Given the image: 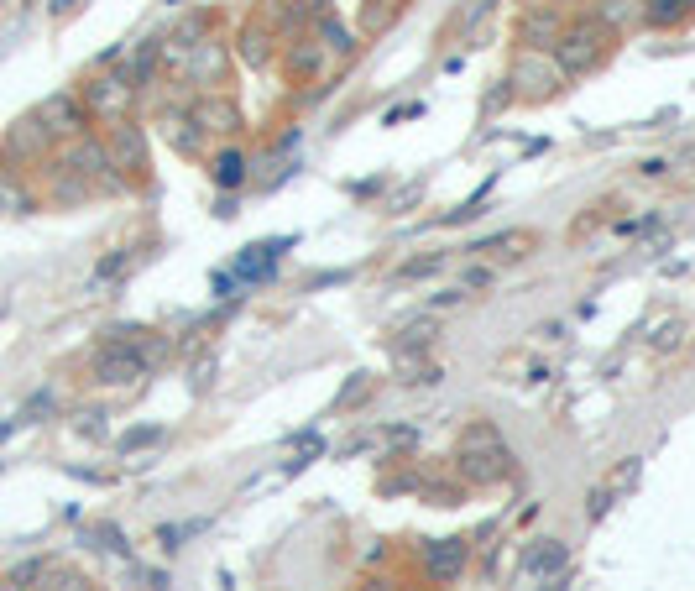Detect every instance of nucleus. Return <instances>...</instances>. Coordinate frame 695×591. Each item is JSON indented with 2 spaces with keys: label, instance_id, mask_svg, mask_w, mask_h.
Returning <instances> with one entry per match:
<instances>
[{
  "label": "nucleus",
  "instance_id": "f257e3e1",
  "mask_svg": "<svg viewBox=\"0 0 695 591\" xmlns=\"http://www.w3.org/2000/svg\"><path fill=\"white\" fill-rule=\"evenodd\" d=\"M455 461H460V476L466 482H502L507 471V450H502V440H497V429H486V424H476V429H466V440H460V450H455Z\"/></svg>",
  "mask_w": 695,
  "mask_h": 591
},
{
  "label": "nucleus",
  "instance_id": "f03ea898",
  "mask_svg": "<svg viewBox=\"0 0 695 591\" xmlns=\"http://www.w3.org/2000/svg\"><path fill=\"white\" fill-rule=\"evenodd\" d=\"M466 560H471V544H466V539H434V544H424L419 571H424V581H434V586H450V581L466 576Z\"/></svg>",
  "mask_w": 695,
  "mask_h": 591
},
{
  "label": "nucleus",
  "instance_id": "7ed1b4c3",
  "mask_svg": "<svg viewBox=\"0 0 695 591\" xmlns=\"http://www.w3.org/2000/svg\"><path fill=\"white\" fill-rule=\"evenodd\" d=\"M142 351H126V346H110V351H100V361H95V372H100V382H131V377H142Z\"/></svg>",
  "mask_w": 695,
  "mask_h": 591
},
{
  "label": "nucleus",
  "instance_id": "20e7f679",
  "mask_svg": "<svg viewBox=\"0 0 695 591\" xmlns=\"http://www.w3.org/2000/svg\"><path fill=\"white\" fill-rule=\"evenodd\" d=\"M288 246H293V241H257V246H246V257L236 262V278H267Z\"/></svg>",
  "mask_w": 695,
  "mask_h": 591
},
{
  "label": "nucleus",
  "instance_id": "39448f33",
  "mask_svg": "<svg viewBox=\"0 0 695 591\" xmlns=\"http://www.w3.org/2000/svg\"><path fill=\"white\" fill-rule=\"evenodd\" d=\"M37 121H48V131H68V136H74L79 126H84V110H79V100H68V95H53L48 105H42L37 110Z\"/></svg>",
  "mask_w": 695,
  "mask_h": 591
},
{
  "label": "nucleus",
  "instance_id": "423d86ee",
  "mask_svg": "<svg viewBox=\"0 0 695 591\" xmlns=\"http://www.w3.org/2000/svg\"><path fill=\"white\" fill-rule=\"evenodd\" d=\"M565 560H570V550H565L560 539H539L534 550L523 555V571H528V576H549V571H560Z\"/></svg>",
  "mask_w": 695,
  "mask_h": 591
},
{
  "label": "nucleus",
  "instance_id": "0eeeda50",
  "mask_svg": "<svg viewBox=\"0 0 695 591\" xmlns=\"http://www.w3.org/2000/svg\"><path fill=\"white\" fill-rule=\"evenodd\" d=\"M126 100H131V89L121 79H100L95 89H89V105H95L100 116H115V121L126 116Z\"/></svg>",
  "mask_w": 695,
  "mask_h": 591
},
{
  "label": "nucleus",
  "instance_id": "6e6552de",
  "mask_svg": "<svg viewBox=\"0 0 695 591\" xmlns=\"http://www.w3.org/2000/svg\"><path fill=\"white\" fill-rule=\"evenodd\" d=\"M241 178H246V157L241 152H220L215 157V184L230 189V184H241Z\"/></svg>",
  "mask_w": 695,
  "mask_h": 591
},
{
  "label": "nucleus",
  "instance_id": "1a4fd4ad",
  "mask_svg": "<svg viewBox=\"0 0 695 591\" xmlns=\"http://www.w3.org/2000/svg\"><path fill=\"white\" fill-rule=\"evenodd\" d=\"M356 591H392V586H387V581H361Z\"/></svg>",
  "mask_w": 695,
  "mask_h": 591
}]
</instances>
